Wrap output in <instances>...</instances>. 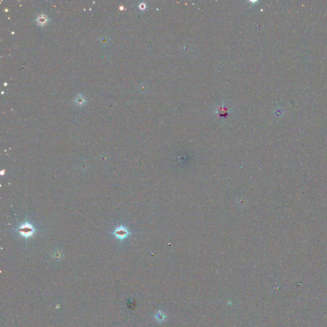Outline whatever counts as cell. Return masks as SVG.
I'll return each mask as SVG.
<instances>
[{"label": "cell", "mask_w": 327, "mask_h": 327, "mask_svg": "<svg viewBox=\"0 0 327 327\" xmlns=\"http://www.w3.org/2000/svg\"><path fill=\"white\" fill-rule=\"evenodd\" d=\"M20 235L25 238H28L29 237L31 236L34 232H35V229L33 228L31 224L29 222H25L22 224V225L19 227L17 229Z\"/></svg>", "instance_id": "obj_1"}, {"label": "cell", "mask_w": 327, "mask_h": 327, "mask_svg": "<svg viewBox=\"0 0 327 327\" xmlns=\"http://www.w3.org/2000/svg\"><path fill=\"white\" fill-rule=\"evenodd\" d=\"M38 23L40 24V25H43V24H45L46 22H47V19L46 17H43L42 16H39L37 19V21Z\"/></svg>", "instance_id": "obj_3"}, {"label": "cell", "mask_w": 327, "mask_h": 327, "mask_svg": "<svg viewBox=\"0 0 327 327\" xmlns=\"http://www.w3.org/2000/svg\"><path fill=\"white\" fill-rule=\"evenodd\" d=\"M84 102H85V99L82 98V97H81V98H78L77 99V104H80V105H82V104H83Z\"/></svg>", "instance_id": "obj_4"}, {"label": "cell", "mask_w": 327, "mask_h": 327, "mask_svg": "<svg viewBox=\"0 0 327 327\" xmlns=\"http://www.w3.org/2000/svg\"><path fill=\"white\" fill-rule=\"evenodd\" d=\"M113 234L116 238L120 240H123L130 235V233L126 227L123 226H120L114 229Z\"/></svg>", "instance_id": "obj_2"}]
</instances>
